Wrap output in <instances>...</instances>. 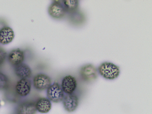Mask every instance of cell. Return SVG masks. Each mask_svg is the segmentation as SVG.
<instances>
[{
  "label": "cell",
  "mask_w": 152,
  "mask_h": 114,
  "mask_svg": "<svg viewBox=\"0 0 152 114\" xmlns=\"http://www.w3.org/2000/svg\"><path fill=\"white\" fill-rule=\"evenodd\" d=\"M99 74L104 78L109 80L115 79L118 77L119 68L113 63L105 62L101 64L98 69Z\"/></svg>",
  "instance_id": "obj_1"
},
{
  "label": "cell",
  "mask_w": 152,
  "mask_h": 114,
  "mask_svg": "<svg viewBox=\"0 0 152 114\" xmlns=\"http://www.w3.org/2000/svg\"><path fill=\"white\" fill-rule=\"evenodd\" d=\"M24 59V54L19 48L12 50L9 53L8 59L12 65L15 66L22 63Z\"/></svg>",
  "instance_id": "obj_10"
},
{
  "label": "cell",
  "mask_w": 152,
  "mask_h": 114,
  "mask_svg": "<svg viewBox=\"0 0 152 114\" xmlns=\"http://www.w3.org/2000/svg\"><path fill=\"white\" fill-rule=\"evenodd\" d=\"M80 74L83 80L87 82L94 81L98 77L97 69L91 64H86L83 66L80 69Z\"/></svg>",
  "instance_id": "obj_5"
},
{
  "label": "cell",
  "mask_w": 152,
  "mask_h": 114,
  "mask_svg": "<svg viewBox=\"0 0 152 114\" xmlns=\"http://www.w3.org/2000/svg\"><path fill=\"white\" fill-rule=\"evenodd\" d=\"M10 81L7 76L0 72V91L7 89L10 86Z\"/></svg>",
  "instance_id": "obj_15"
},
{
  "label": "cell",
  "mask_w": 152,
  "mask_h": 114,
  "mask_svg": "<svg viewBox=\"0 0 152 114\" xmlns=\"http://www.w3.org/2000/svg\"><path fill=\"white\" fill-rule=\"evenodd\" d=\"M47 95L50 101L56 103L62 101L65 96L61 87L56 82L50 85L48 88Z\"/></svg>",
  "instance_id": "obj_2"
},
{
  "label": "cell",
  "mask_w": 152,
  "mask_h": 114,
  "mask_svg": "<svg viewBox=\"0 0 152 114\" xmlns=\"http://www.w3.org/2000/svg\"><path fill=\"white\" fill-rule=\"evenodd\" d=\"M61 2L60 1H53L48 7V14L54 19H61L66 15V12Z\"/></svg>",
  "instance_id": "obj_4"
},
{
  "label": "cell",
  "mask_w": 152,
  "mask_h": 114,
  "mask_svg": "<svg viewBox=\"0 0 152 114\" xmlns=\"http://www.w3.org/2000/svg\"><path fill=\"white\" fill-rule=\"evenodd\" d=\"M77 81L75 78L71 75H67L62 80L61 87L63 91L66 94H71L77 87Z\"/></svg>",
  "instance_id": "obj_7"
},
{
  "label": "cell",
  "mask_w": 152,
  "mask_h": 114,
  "mask_svg": "<svg viewBox=\"0 0 152 114\" xmlns=\"http://www.w3.org/2000/svg\"><path fill=\"white\" fill-rule=\"evenodd\" d=\"M0 106H1V102H0Z\"/></svg>",
  "instance_id": "obj_17"
},
{
  "label": "cell",
  "mask_w": 152,
  "mask_h": 114,
  "mask_svg": "<svg viewBox=\"0 0 152 114\" xmlns=\"http://www.w3.org/2000/svg\"><path fill=\"white\" fill-rule=\"evenodd\" d=\"M61 2L66 12L70 14L78 10L79 3L78 0H64Z\"/></svg>",
  "instance_id": "obj_14"
},
{
  "label": "cell",
  "mask_w": 152,
  "mask_h": 114,
  "mask_svg": "<svg viewBox=\"0 0 152 114\" xmlns=\"http://www.w3.org/2000/svg\"><path fill=\"white\" fill-rule=\"evenodd\" d=\"M33 84L36 90L42 91L47 90L51 85L52 80L47 75L40 73L35 76L33 80Z\"/></svg>",
  "instance_id": "obj_3"
},
{
  "label": "cell",
  "mask_w": 152,
  "mask_h": 114,
  "mask_svg": "<svg viewBox=\"0 0 152 114\" xmlns=\"http://www.w3.org/2000/svg\"><path fill=\"white\" fill-rule=\"evenodd\" d=\"M7 56L6 50L3 48L0 47V66L4 63Z\"/></svg>",
  "instance_id": "obj_16"
},
{
  "label": "cell",
  "mask_w": 152,
  "mask_h": 114,
  "mask_svg": "<svg viewBox=\"0 0 152 114\" xmlns=\"http://www.w3.org/2000/svg\"><path fill=\"white\" fill-rule=\"evenodd\" d=\"M36 107L39 112L45 113H48L51 109L52 104L50 101L45 97H41L36 102Z\"/></svg>",
  "instance_id": "obj_13"
},
{
  "label": "cell",
  "mask_w": 152,
  "mask_h": 114,
  "mask_svg": "<svg viewBox=\"0 0 152 114\" xmlns=\"http://www.w3.org/2000/svg\"><path fill=\"white\" fill-rule=\"evenodd\" d=\"M15 72L17 77L21 79H28L32 75V71L30 67L27 64L23 63L15 66Z\"/></svg>",
  "instance_id": "obj_12"
},
{
  "label": "cell",
  "mask_w": 152,
  "mask_h": 114,
  "mask_svg": "<svg viewBox=\"0 0 152 114\" xmlns=\"http://www.w3.org/2000/svg\"><path fill=\"white\" fill-rule=\"evenodd\" d=\"M31 87V83L29 80L22 79L17 83L15 86V91L20 96H25L30 93Z\"/></svg>",
  "instance_id": "obj_8"
},
{
  "label": "cell",
  "mask_w": 152,
  "mask_h": 114,
  "mask_svg": "<svg viewBox=\"0 0 152 114\" xmlns=\"http://www.w3.org/2000/svg\"><path fill=\"white\" fill-rule=\"evenodd\" d=\"M62 101L65 109L69 112H74L78 106L79 98L77 95L73 93L64 96Z\"/></svg>",
  "instance_id": "obj_6"
},
{
  "label": "cell",
  "mask_w": 152,
  "mask_h": 114,
  "mask_svg": "<svg viewBox=\"0 0 152 114\" xmlns=\"http://www.w3.org/2000/svg\"><path fill=\"white\" fill-rule=\"evenodd\" d=\"M14 32L9 27H5L0 30V43L3 45L8 44L13 40Z\"/></svg>",
  "instance_id": "obj_11"
},
{
  "label": "cell",
  "mask_w": 152,
  "mask_h": 114,
  "mask_svg": "<svg viewBox=\"0 0 152 114\" xmlns=\"http://www.w3.org/2000/svg\"><path fill=\"white\" fill-rule=\"evenodd\" d=\"M37 110L36 102L32 101H24L20 104L17 110V114H35Z\"/></svg>",
  "instance_id": "obj_9"
}]
</instances>
